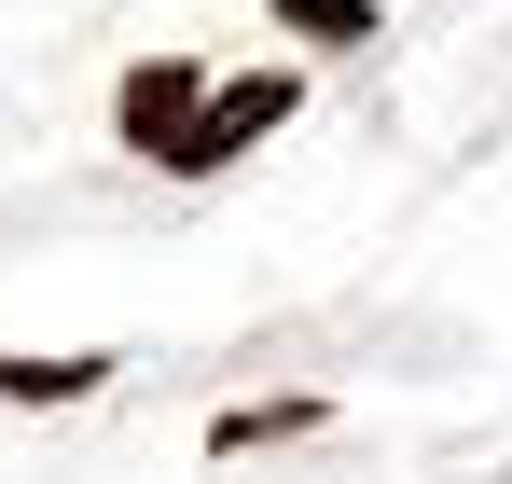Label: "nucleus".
Instances as JSON below:
<instances>
[{
    "label": "nucleus",
    "instance_id": "4",
    "mask_svg": "<svg viewBox=\"0 0 512 484\" xmlns=\"http://www.w3.org/2000/svg\"><path fill=\"white\" fill-rule=\"evenodd\" d=\"M277 14H291V28H319V42H360V28H374V0H277Z\"/></svg>",
    "mask_w": 512,
    "mask_h": 484
},
{
    "label": "nucleus",
    "instance_id": "2",
    "mask_svg": "<svg viewBox=\"0 0 512 484\" xmlns=\"http://www.w3.org/2000/svg\"><path fill=\"white\" fill-rule=\"evenodd\" d=\"M125 139H139V153L153 166H180V139H194V70H125Z\"/></svg>",
    "mask_w": 512,
    "mask_h": 484
},
{
    "label": "nucleus",
    "instance_id": "1",
    "mask_svg": "<svg viewBox=\"0 0 512 484\" xmlns=\"http://www.w3.org/2000/svg\"><path fill=\"white\" fill-rule=\"evenodd\" d=\"M277 111H291V83H277V70H263V83H222V97L194 111V139H180V166H222V153H250V139L277 125Z\"/></svg>",
    "mask_w": 512,
    "mask_h": 484
},
{
    "label": "nucleus",
    "instance_id": "3",
    "mask_svg": "<svg viewBox=\"0 0 512 484\" xmlns=\"http://www.w3.org/2000/svg\"><path fill=\"white\" fill-rule=\"evenodd\" d=\"M111 360H0V402H84Z\"/></svg>",
    "mask_w": 512,
    "mask_h": 484
}]
</instances>
